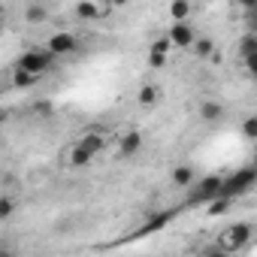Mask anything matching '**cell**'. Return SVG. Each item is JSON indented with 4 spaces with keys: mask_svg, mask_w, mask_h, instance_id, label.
<instances>
[{
    "mask_svg": "<svg viewBox=\"0 0 257 257\" xmlns=\"http://www.w3.org/2000/svg\"><path fill=\"white\" fill-rule=\"evenodd\" d=\"M16 67L28 70V73H34V76H46V73L55 67V55H52L49 49H43V52H40V49H31V52L19 55Z\"/></svg>",
    "mask_w": 257,
    "mask_h": 257,
    "instance_id": "1",
    "label": "cell"
},
{
    "mask_svg": "<svg viewBox=\"0 0 257 257\" xmlns=\"http://www.w3.org/2000/svg\"><path fill=\"white\" fill-rule=\"evenodd\" d=\"M251 236H254V227L245 224V221H239V224H233V227H227V230L221 233V251H224V254L242 251V248L251 242Z\"/></svg>",
    "mask_w": 257,
    "mask_h": 257,
    "instance_id": "2",
    "label": "cell"
},
{
    "mask_svg": "<svg viewBox=\"0 0 257 257\" xmlns=\"http://www.w3.org/2000/svg\"><path fill=\"white\" fill-rule=\"evenodd\" d=\"M221 176H206V179H200V182H194L191 188H185L188 191V203H197V206H203V203H209L212 197H218L221 194Z\"/></svg>",
    "mask_w": 257,
    "mask_h": 257,
    "instance_id": "3",
    "label": "cell"
},
{
    "mask_svg": "<svg viewBox=\"0 0 257 257\" xmlns=\"http://www.w3.org/2000/svg\"><path fill=\"white\" fill-rule=\"evenodd\" d=\"M254 182H257V173H254V167L236 170L233 176H227V179L221 182V194H227V197H239V194L251 191V185H254Z\"/></svg>",
    "mask_w": 257,
    "mask_h": 257,
    "instance_id": "4",
    "label": "cell"
},
{
    "mask_svg": "<svg viewBox=\"0 0 257 257\" xmlns=\"http://www.w3.org/2000/svg\"><path fill=\"white\" fill-rule=\"evenodd\" d=\"M46 49H49L55 58H67V55H73V52L79 49V37H76V34H70V31H58V34H52V37H49Z\"/></svg>",
    "mask_w": 257,
    "mask_h": 257,
    "instance_id": "5",
    "label": "cell"
},
{
    "mask_svg": "<svg viewBox=\"0 0 257 257\" xmlns=\"http://www.w3.org/2000/svg\"><path fill=\"white\" fill-rule=\"evenodd\" d=\"M170 43L173 46H179V49H191V43H194V28L188 25V22H173V28H170Z\"/></svg>",
    "mask_w": 257,
    "mask_h": 257,
    "instance_id": "6",
    "label": "cell"
},
{
    "mask_svg": "<svg viewBox=\"0 0 257 257\" xmlns=\"http://www.w3.org/2000/svg\"><path fill=\"white\" fill-rule=\"evenodd\" d=\"M140 149H143V134L140 131H127V134L118 137V155L121 158H134Z\"/></svg>",
    "mask_w": 257,
    "mask_h": 257,
    "instance_id": "7",
    "label": "cell"
},
{
    "mask_svg": "<svg viewBox=\"0 0 257 257\" xmlns=\"http://www.w3.org/2000/svg\"><path fill=\"white\" fill-rule=\"evenodd\" d=\"M79 143H82V146H85V149H88V152L97 158V155L106 149V131H100V127H91V131H88V134H85Z\"/></svg>",
    "mask_w": 257,
    "mask_h": 257,
    "instance_id": "8",
    "label": "cell"
},
{
    "mask_svg": "<svg viewBox=\"0 0 257 257\" xmlns=\"http://www.w3.org/2000/svg\"><path fill=\"white\" fill-rule=\"evenodd\" d=\"M170 182H173L176 188H191V185L197 182V173H194V167H188V164H182V167H176V170H173V176H170Z\"/></svg>",
    "mask_w": 257,
    "mask_h": 257,
    "instance_id": "9",
    "label": "cell"
},
{
    "mask_svg": "<svg viewBox=\"0 0 257 257\" xmlns=\"http://www.w3.org/2000/svg\"><path fill=\"white\" fill-rule=\"evenodd\" d=\"M103 16V10L94 4V0H79V4H76V19L79 22H97Z\"/></svg>",
    "mask_w": 257,
    "mask_h": 257,
    "instance_id": "10",
    "label": "cell"
},
{
    "mask_svg": "<svg viewBox=\"0 0 257 257\" xmlns=\"http://www.w3.org/2000/svg\"><path fill=\"white\" fill-rule=\"evenodd\" d=\"M91 161H94V155H91L82 143H76V146L70 149V155H67V164H70V167H76V170H79V167H88Z\"/></svg>",
    "mask_w": 257,
    "mask_h": 257,
    "instance_id": "11",
    "label": "cell"
},
{
    "mask_svg": "<svg viewBox=\"0 0 257 257\" xmlns=\"http://www.w3.org/2000/svg\"><path fill=\"white\" fill-rule=\"evenodd\" d=\"M191 49H194V55H197L200 61H209V58H215V43H212L209 37H194Z\"/></svg>",
    "mask_w": 257,
    "mask_h": 257,
    "instance_id": "12",
    "label": "cell"
},
{
    "mask_svg": "<svg viewBox=\"0 0 257 257\" xmlns=\"http://www.w3.org/2000/svg\"><path fill=\"white\" fill-rule=\"evenodd\" d=\"M200 118L203 121H218V118H224V106L218 100H203L200 103Z\"/></svg>",
    "mask_w": 257,
    "mask_h": 257,
    "instance_id": "13",
    "label": "cell"
},
{
    "mask_svg": "<svg viewBox=\"0 0 257 257\" xmlns=\"http://www.w3.org/2000/svg\"><path fill=\"white\" fill-rule=\"evenodd\" d=\"M25 22H28V25H46V22H49V10H46L43 4H31V7L25 10Z\"/></svg>",
    "mask_w": 257,
    "mask_h": 257,
    "instance_id": "14",
    "label": "cell"
},
{
    "mask_svg": "<svg viewBox=\"0 0 257 257\" xmlns=\"http://www.w3.org/2000/svg\"><path fill=\"white\" fill-rule=\"evenodd\" d=\"M170 224V212H155L143 227H140V233H158V230H164Z\"/></svg>",
    "mask_w": 257,
    "mask_h": 257,
    "instance_id": "15",
    "label": "cell"
},
{
    "mask_svg": "<svg viewBox=\"0 0 257 257\" xmlns=\"http://www.w3.org/2000/svg\"><path fill=\"white\" fill-rule=\"evenodd\" d=\"M191 0H173V4H170V19L173 22H188L191 19Z\"/></svg>",
    "mask_w": 257,
    "mask_h": 257,
    "instance_id": "16",
    "label": "cell"
},
{
    "mask_svg": "<svg viewBox=\"0 0 257 257\" xmlns=\"http://www.w3.org/2000/svg\"><path fill=\"white\" fill-rule=\"evenodd\" d=\"M137 100H140V106H155V103L161 100V88L149 82V85L140 88V97H137Z\"/></svg>",
    "mask_w": 257,
    "mask_h": 257,
    "instance_id": "17",
    "label": "cell"
},
{
    "mask_svg": "<svg viewBox=\"0 0 257 257\" xmlns=\"http://www.w3.org/2000/svg\"><path fill=\"white\" fill-rule=\"evenodd\" d=\"M37 82H40V76H34V73H28V70H22V67L13 70V85H16V88H31V85H37Z\"/></svg>",
    "mask_w": 257,
    "mask_h": 257,
    "instance_id": "18",
    "label": "cell"
},
{
    "mask_svg": "<svg viewBox=\"0 0 257 257\" xmlns=\"http://www.w3.org/2000/svg\"><path fill=\"white\" fill-rule=\"evenodd\" d=\"M167 55H170V52L149 49V67H152V70H161V67H167Z\"/></svg>",
    "mask_w": 257,
    "mask_h": 257,
    "instance_id": "19",
    "label": "cell"
},
{
    "mask_svg": "<svg viewBox=\"0 0 257 257\" xmlns=\"http://www.w3.org/2000/svg\"><path fill=\"white\" fill-rule=\"evenodd\" d=\"M239 52H242V58H248V55L257 52V37H254V31H248V34L242 37V49H239Z\"/></svg>",
    "mask_w": 257,
    "mask_h": 257,
    "instance_id": "20",
    "label": "cell"
},
{
    "mask_svg": "<svg viewBox=\"0 0 257 257\" xmlns=\"http://www.w3.org/2000/svg\"><path fill=\"white\" fill-rule=\"evenodd\" d=\"M16 215V200L13 197H0V221H7Z\"/></svg>",
    "mask_w": 257,
    "mask_h": 257,
    "instance_id": "21",
    "label": "cell"
},
{
    "mask_svg": "<svg viewBox=\"0 0 257 257\" xmlns=\"http://www.w3.org/2000/svg\"><path fill=\"white\" fill-rule=\"evenodd\" d=\"M242 137H245V140H254V137H257V118H254V115H248V118L242 121Z\"/></svg>",
    "mask_w": 257,
    "mask_h": 257,
    "instance_id": "22",
    "label": "cell"
},
{
    "mask_svg": "<svg viewBox=\"0 0 257 257\" xmlns=\"http://www.w3.org/2000/svg\"><path fill=\"white\" fill-rule=\"evenodd\" d=\"M236 7H239L242 13H254V10H257V0H236Z\"/></svg>",
    "mask_w": 257,
    "mask_h": 257,
    "instance_id": "23",
    "label": "cell"
},
{
    "mask_svg": "<svg viewBox=\"0 0 257 257\" xmlns=\"http://www.w3.org/2000/svg\"><path fill=\"white\" fill-rule=\"evenodd\" d=\"M152 49H161V52H170V49H173V43H170V37H164V40H155V43H152Z\"/></svg>",
    "mask_w": 257,
    "mask_h": 257,
    "instance_id": "24",
    "label": "cell"
},
{
    "mask_svg": "<svg viewBox=\"0 0 257 257\" xmlns=\"http://www.w3.org/2000/svg\"><path fill=\"white\" fill-rule=\"evenodd\" d=\"M4 19H7V7L0 4V25H4Z\"/></svg>",
    "mask_w": 257,
    "mask_h": 257,
    "instance_id": "25",
    "label": "cell"
},
{
    "mask_svg": "<svg viewBox=\"0 0 257 257\" xmlns=\"http://www.w3.org/2000/svg\"><path fill=\"white\" fill-rule=\"evenodd\" d=\"M127 0H109V7H124Z\"/></svg>",
    "mask_w": 257,
    "mask_h": 257,
    "instance_id": "26",
    "label": "cell"
},
{
    "mask_svg": "<svg viewBox=\"0 0 257 257\" xmlns=\"http://www.w3.org/2000/svg\"><path fill=\"white\" fill-rule=\"evenodd\" d=\"M4 121H7V109H4V106H0V124H4Z\"/></svg>",
    "mask_w": 257,
    "mask_h": 257,
    "instance_id": "27",
    "label": "cell"
},
{
    "mask_svg": "<svg viewBox=\"0 0 257 257\" xmlns=\"http://www.w3.org/2000/svg\"><path fill=\"white\" fill-rule=\"evenodd\" d=\"M0 94H4V88H0Z\"/></svg>",
    "mask_w": 257,
    "mask_h": 257,
    "instance_id": "28",
    "label": "cell"
},
{
    "mask_svg": "<svg viewBox=\"0 0 257 257\" xmlns=\"http://www.w3.org/2000/svg\"><path fill=\"white\" fill-rule=\"evenodd\" d=\"M0 31H4V28H0Z\"/></svg>",
    "mask_w": 257,
    "mask_h": 257,
    "instance_id": "29",
    "label": "cell"
}]
</instances>
